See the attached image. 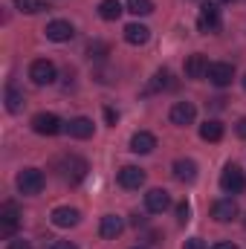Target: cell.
<instances>
[{"label":"cell","mask_w":246,"mask_h":249,"mask_svg":"<svg viewBox=\"0 0 246 249\" xmlns=\"http://www.w3.org/2000/svg\"><path fill=\"white\" fill-rule=\"evenodd\" d=\"M55 171L61 174V180L67 183H81L84 177H87V171H90V165H87V160L84 157H78V154H64L61 160H55Z\"/></svg>","instance_id":"obj_1"},{"label":"cell","mask_w":246,"mask_h":249,"mask_svg":"<svg viewBox=\"0 0 246 249\" xmlns=\"http://www.w3.org/2000/svg\"><path fill=\"white\" fill-rule=\"evenodd\" d=\"M15 186H18L20 194H41L44 186H47V177H44L41 168H23V171L18 174Z\"/></svg>","instance_id":"obj_2"},{"label":"cell","mask_w":246,"mask_h":249,"mask_svg":"<svg viewBox=\"0 0 246 249\" xmlns=\"http://www.w3.org/2000/svg\"><path fill=\"white\" fill-rule=\"evenodd\" d=\"M29 78H32V84L44 87V84H53L58 78V70H55V64L50 58H38V61L29 64Z\"/></svg>","instance_id":"obj_3"},{"label":"cell","mask_w":246,"mask_h":249,"mask_svg":"<svg viewBox=\"0 0 246 249\" xmlns=\"http://www.w3.org/2000/svg\"><path fill=\"white\" fill-rule=\"evenodd\" d=\"M220 9H217V3H203L200 6V15H197V29L203 32V35H209V32H217L220 29Z\"/></svg>","instance_id":"obj_4"},{"label":"cell","mask_w":246,"mask_h":249,"mask_svg":"<svg viewBox=\"0 0 246 249\" xmlns=\"http://www.w3.org/2000/svg\"><path fill=\"white\" fill-rule=\"evenodd\" d=\"M18 223H20V209H18V203L6 200L0 206V235L3 238H12L18 232Z\"/></svg>","instance_id":"obj_5"},{"label":"cell","mask_w":246,"mask_h":249,"mask_svg":"<svg viewBox=\"0 0 246 249\" xmlns=\"http://www.w3.org/2000/svg\"><path fill=\"white\" fill-rule=\"evenodd\" d=\"M220 188L226 191V194H241L246 191V174L238 168V165H226L223 168V174H220Z\"/></svg>","instance_id":"obj_6"},{"label":"cell","mask_w":246,"mask_h":249,"mask_svg":"<svg viewBox=\"0 0 246 249\" xmlns=\"http://www.w3.org/2000/svg\"><path fill=\"white\" fill-rule=\"evenodd\" d=\"M32 130L41 133V136H55V133L64 130V122L55 113H35L32 116Z\"/></svg>","instance_id":"obj_7"},{"label":"cell","mask_w":246,"mask_h":249,"mask_svg":"<svg viewBox=\"0 0 246 249\" xmlns=\"http://www.w3.org/2000/svg\"><path fill=\"white\" fill-rule=\"evenodd\" d=\"M206 78H209L214 87H229L232 78H235V67H232L229 61H214V64H209Z\"/></svg>","instance_id":"obj_8"},{"label":"cell","mask_w":246,"mask_h":249,"mask_svg":"<svg viewBox=\"0 0 246 249\" xmlns=\"http://www.w3.org/2000/svg\"><path fill=\"white\" fill-rule=\"evenodd\" d=\"M50 220H53V226H58V229H70V226H75V223L81 220V212L72 209V206H58V209H53Z\"/></svg>","instance_id":"obj_9"},{"label":"cell","mask_w":246,"mask_h":249,"mask_svg":"<svg viewBox=\"0 0 246 249\" xmlns=\"http://www.w3.org/2000/svg\"><path fill=\"white\" fill-rule=\"evenodd\" d=\"M168 206H171V197H168L165 188H151V191L145 194V209H148L151 214H162Z\"/></svg>","instance_id":"obj_10"},{"label":"cell","mask_w":246,"mask_h":249,"mask_svg":"<svg viewBox=\"0 0 246 249\" xmlns=\"http://www.w3.org/2000/svg\"><path fill=\"white\" fill-rule=\"evenodd\" d=\"M116 180H119L122 188H139V186H145V171L139 165H122Z\"/></svg>","instance_id":"obj_11"},{"label":"cell","mask_w":246,"mask_h":249,"mask_svg":"<svg viewBox=\"0 0 246 249\" xmlns=\"http://www.w3.org/2000/svg\"><path fill=\"white\" fill-rule=\"evenodd\" d=\"M211 217H214L217 223H229V220H235V217H238V203H235L232 197L217 200V203L211 206Z\"/></svg>","instance_id":"obj_12"},{"label":"cell","mask_w":246,"mask_h":249,"mask_svg":"<svg viewBox=\"0 0 246 249\" xmlns=\"http://www.w3.org/2000/svg\"><path fill=\"white\" fill-rule=\"evenodd\" d=\"M47 38L55 41V44H64V41L75 38V29H72L70 20H53V23H47Z\"/></svg>","instance_id":"obj_13"},{"label":"cell","mask_w":246,"mask_h":249,"mask_svg":"<svg viewBox=\"0 0 246 249\" xmlns=\"http://www.w3.org/2000/svg\"><path fill=\"white\" fill-rule=\"evenodd\" d=\"M154 148H157V136L151 130H136L130 136V151L133 154H151Z\"/></svg>","instance_id":"obj_14"},{"label":"cell","mask_w":246,"mask_h":249,"mask_svg":"<svg viewBox=\"0 0 246 249\" xmlns=\"http://www.w3.org/2000/svg\"><path fill=\"white\" fill-rule=\"evenodd\" d=\"M171 122L174 124H180V127H185V124H191L194 122V116H197V107L191 105V102H177L174 107H171Z\"/></svg>","instance_id":"obj_15"},{"label":"cell","mask_w":246,"mask_h":249,"mask_svg":"<svg viewBox=\"0 0 246 249\" xmlns=\"http://www.w3.org/2000/svg\"><path fill=\"white\" fill-rule=\"evenodd\" d=\"M124 229V220L119 214H105L102 217V223H99V235L102 238H107V241H113V238H119Z\"/></svg>","instance_id":"obj_16"},{"label":"cell","mask_w":246,"mask_h":249,"mask_svg":"<svg viewBox=\"0 0 246 249\" xmlns=\"http://www.w3.org/2000/svg\"><path fill=\"white\" fill-rule=\"evenodd\" d=\"M171 171H174V180H180V183H194L197 180V162L194 160H174Z\"/></svg>","instance_id":"obj_17"},{"label":"cell","mask_w":246,"mask_h":249,"mask_svg":"<svg viewBox=\"0 0 246 249\" xmlns=\"http://www.w3.org/2000/svg\"><path fill=\"white\" fill-rule=\"evenodd\" d=\"M148 38H151V29L145 23H127L124 26V41L130 47H142V44H148Z\"/></svg>","instance_id":"obj_18"},{"label":"cell","mask_w":246,"mask_h":249,"mask_svg":"<svg viewBox=\"0 0 246 249\" xmlns=\"http://www.w3.org/2000/svg\"><path fill=\"white\" fill-rule=\"evenodd\" d=\"M206 72H209V61H206V55L194 53V55L185 61V75H188V78L200 81V78H206Z\"/></svg>","instance_id":"obj_19"},{"label":"cell","mask_w":246,"mask_h":249,"mask_svg":"<svg viewBox=\"0 0 246 249\" xmlns=\"http://www.w3.org/2000/svg\"><path fill=\"white\" fill-rule=\"evenodd\" d=\"M67 133H70L72 139H90V136H93V119H87V116H75L72 122L67 124Z\"/></svg>","instance_id":"obj_20"},{"label":"cell","mask_w":246,"mask_h":249,"mask_svg":"<svg viewBox=\"0 0 246 249\" xmlns=\"http://www.w3.org/2000/svg\"><path fill=\"white\" fill-rule=\"evenodd\" d=\"M200 136L206 142H220L223 139V124L217 122V119H206V122L200 124Z\"/></svg>","instance_id":"obj_21"},{"label":"cell","mask_w":246,"mask_h":249,"mask_svg":"<svg viewBox=\"0 0 246 249\" xmlns=\"http://www.w3.org/2000/svg\"><path fill=\"white\" fill-rule=\"evenodd\" d=\"M122 12H124V6L119 0H102V3H99V18H102V20H116Z\"/></svg>","instance_id":"obj_22"},{"label":"cell","mask_w":246,"mask_h":249,"mask_svg":"<svg viewBox=\"0 0 246 249\" xmlns=\"http://www.w3.org/2000/svg\"><path fill=\"white\" fill-rule=\"evenodd\" d=\"M110 55V44L107 41H90V47H87V58L90 61H105Z\"/></svg>","instance_id":"obj_23"},{"label":"cell","mask_w":246,"mask_h":249,"mask_svg":"<svg viewBox=\"0 0 246 249\" xmlns=\"http://www.w3.org/2000/svg\"><path fill=\"white\" fill-rule=\"evenodd\" d=\"M20 107H23V93H20L15 84H9V87H6V110H9V113H18Z\"/></svg>","instance_id":"obj_24"},{"label":"cell","mask_w":246,"mask_h":249,"mask_svg":"<svg viewBox=\"0 0 246 249\" xmlns=\"http://www.w3.org/2000/svg\"><path fill=\"white\" fill-rule=\"evenodd\" d=\"M174 87V81H171V72L162 67V70H157V75H154V81H151V93H157V90H171Z\"/></svg>","instance_id":"obj_25"},{"label":"cell","mask_w":246,"mask_h":249,"mask_svg":"<svg viewBox=\"0 0 246 249\" xmlns=\"http://www.w3.org/2000/svg\"><path fill=\"white\" fill-rule=\"evenodd\" d=\"M127 12L136 15V18H139V15L145 18V15L154 12V0H127Z\"/></svg>","instance_id":"obj_26"},{"label":"cell","mask_w":246,"mask_h":249,"mask_svg":"<svg viewBox=\"0 0 246 249\" xmlns=\"http://www.w3.org/2000/svg\"><path fill=\"white\" fill-rule=\"evenodd\" d=\"M15 6L20 9V12H26V15H38V12H44V9H50L44 0H15Z\"/></svg>","instance_id":"obj_27"},{"label":"cell","mask_w":246,"mask_h":249,"mask_svg":"<svg viewBox=\"0 0 246 249\" xmlns=\"http://www.w3.org/2000/svg\"><path fill=\"white\" fill-rule=\"evenodd\" d=\"M191 220V203L188 200H183V203H177V223H188Z\"/></svg>","instance_id":"obj_28"},{"label":"cell","mask_w":246,"mask_h":249,"mask_svg":"<svg viewBox=\"0 0 246 249\" xmlns=\"http://www.w3.org/2000/svg\"><path fill=\"white\" fill-rule=\"evenodd\" d=\"M6 249H32V244L23 241V238H15V241H9V247Z\"/></svg>","instance_id":"obj_29"},{"label":"cell","mask_w":246,"mask_h":249,"mask_svg":"<svg viewBox=\"0 0 246 249\" xmlns=\"http://www.w3.org/2000/svg\"><path fill=\"white\" fill-rule=\"evenodd\" d=\"M183 249H206V244H203L200 238H188V241L183 244Z\"/></svg>","instance_id":"obj_30"},{"label":"cell","mask_w":246,"mask_h":249,"mask_svg":"<svg viewBox=\"0 0 246 249\" xmlns=\"http://www.w3.org/2000/svg\"><path fill=\"white\" fill-rule=\"evenodd\" d=\"M50 249H78V247H75L72 241H53V244H50Z\"/></svg>","instance_id":"obj_31"},{"label":"cell","mask_w":246,"mask_h":249,"mask_svg":"<svg viewBox=\"0 0 246 249\" xmlns=\"http://www.w3.org/2000/svg\"><path fill=\"white\" fill-rule=\"evenodd\" d=\"M105 119H107V124H116L119 122V113H116L113 107H105Z\"/></svg>","instance_id":"obj_32"},{"label":"cell","mask_w":246,"mask_h":249,"mask_svg":"<svg viewBox=\"0 0 246 249\" xmlns=\"http://www.w3.org/2000/svg\"><path fill=\"white\" fill-rule=\"evenodd\" d=\"M235 130H238V136H241V139H246V116H244V119H238Z\"/></svg>","instance_id":"obj_33"},{"label":"cell","mask_w":246,"mask_h":249,"mask_svg":"<svg viewBox=\"0 0 246 249\" xmlns=\"http://www.w3.org/2000/svg\"><path fill=\"white\" fill-rule=\"evenodd\" d=\"M211 249H238L235 244H229V241H220V244H214Z\"/></svg>","instance_id":"obj_34"},{"label":"cell","mask_w":246,"mask_h":249,"mask_svg":"<svg viewBox=\"0 0 246 249\" xmlns=\"http://www.w3.org/2000/svg\"><path fill=\"white\" fill-rule=\"evenodd\" d=\"M223 102H226V99H211V107H214V110H220V107H223Z\"/></svg>","instance_id":"obj_35"},{"label":"cell","mask_w":246,"mask_h":249,"mask_svg":"<svg viewBox=\"0 0 246 249\" xmlns=\"http://www.w3.org/2000/svg\"><path fill=\"white\" fill-rule=\"evenodd\" d=\"M217 3H235V0H217Z\"/></svg>","instance_id":"obj_36"},{"label":"cell","mask_w":246,"mask_h":249,"mask_svg":"<svg viewBox=\"0 0 246 249\" xmlns=\"http://www.w3.org/2000/svg\"><path fill=\"white\" fill-rule=\"evenodd\" d=\"M130 249H145V247H130Z\"/></svg>","instance_id":"obj_37"},{"label":"cell","mask_w":246,"mask_h":249,"mask_svg":"<svg viewBox=\"0 0 246 249\" xmlns=\"http://www.w3.org/2000/svg\"><path fill=\"white\" fill-rule=\"evenodd\" d=\"M244 87H246V75H244Z\"/></svg>","instance_id":"obj_38"}]
</instances>
